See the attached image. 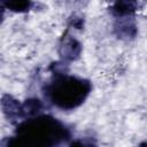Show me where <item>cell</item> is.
<instances>
[{"mask_svg":"<svg viewBox=\"0 0 147 147\" xmlns=\"http://www.w3.org/2000/svg\"><path fill=\"white\" fill-rule=\"evenodd\" d=\"M2 5L6 6V8H8L11 11L24 13V11H28L31 8L32 2L23 1V0H18V1L17 0H13V1H2Z\"/></svg>","mask_w":147,"mask_h":147,"instance_id":"52a82bcc","label":"cell"},{"mask_svg":"<svg viewBox=\"0 0 147 147\" xmlns=\"http://www.w3.org/2000/svg\"><path fill=\"white\" fill-rule=\"evenodd\" d=\"M80 51H82V45L77 39L69 36L68 33H65L62 37L59 53L63 60H65V61L76 60L79 56Z\"/></svg>","mask_w":147,"mask_h":147,"instance_id":"3957f363","label":"cell"},{"mask_svg":"<svg viewBox=\"0 0 147 147\" xmlns=\"http://www.w3.org/2000/svg\"><path fill=\"white\" fill-rule=\"evenodd\" d=\"M136 10H137V3L136 2H131V1H118V2H115L113 8H111V13L117 18L130 17V16L133 15V13Z\"/></svg>","mask_w":147,"mask_h":147,"instance_id":"8992f818","label":"cell"},{"mask_svg":"<svg viewBox=\"0 0 147 147\" xmlns=\"http://www.w3.org/2000/svg\"><path fill=\"white\" fill-rule=\"evenodd\" d=\"M70 139L69 129L49 115H38L20 122L15 134L1 142V147H60Z\"/></svg>","mask_w":147,"mask_h":147,"instance_id":"6da1fadb","label":"cell"},{"mask_svg":"<svg viewBox=\"0 0 147 147\" xmlns=\"http://www.w3.org/2000/svg\"><path fill=\"white\" fill-rule=\"evenodd\" d=\"M1 107L3 110V114L10 121L14 122H22L23 121V114H22V103H20L16 99H14L10 95H3L1 100Z\"/></svg>","mask_w":147,"mask_h":147,"instance_id":"277c9868","label":"cell"},{"mask_svg":"<svg viewBox=\"0 0 147 147\" xmlns=\"http://www.w3.org/2000/svg\"><path fill=\"white\" fill-rule=\"evenodd\" d=\"M118 23L115 25V31L119 38H133L137 33L136 24L132 21L131 16L130 17H123L118 18Z\"/></svg>","mask_w":147,"mask_h":147,"instance_id":"5b68a950","label":"cell"},{"mask_svg":"<svg viewBox=\"0 0 147 147\" xmlns=\"http://www.w3.org/2000/svg\"><path fill=\"white\" fill-rule=\"evenodd\" d=\"M139 147H147V141H144V142H141V144L139 145Z\"/></svg>","mask_w":147,"mask_h":147,"instance_id":"9c48e42d","label":"cell"},{"mask_svg":"<svg viewBox=\"0 0 147 147\" xmlns=\"http://www.w3.org/2000/svg\"><path fill=\"white\" fill-rule=\"evenodd\" d=\"M92 90L90 80L64 74L62 70H53V78L44 86L45 98L55 107L71 110L79 107Z\"/></svg>","mask_w":147,"mask_h":147,"instance_id":"7a4b0ae2","label":"cell"},{"mask_svg":"<svg viewBox=\"0 0 147 147\" xmlns=\"http://www.w3.org/2000/svg\"><path fill=\"white\" fill-rule=\"evenodd\" d=\"M68 147H96V144L92 138H78L72 140Z\"/></svg>","mask_w":147,"mask_h":147,"instance_id":"ba28073f","label":"cell"}]
</instances>
